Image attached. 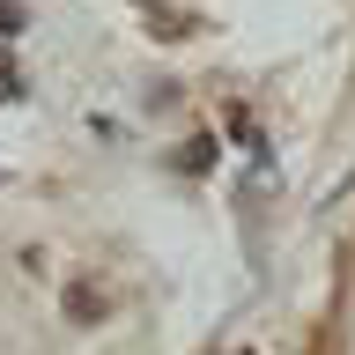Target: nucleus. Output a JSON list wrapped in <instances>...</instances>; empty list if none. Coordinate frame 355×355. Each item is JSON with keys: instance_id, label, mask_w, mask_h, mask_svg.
I'll return each mask as SVG.
<instances>
[{"instance_id": "obj_1", "label": "nucleus", "mask_w": 355, "mask_h": 355, "mask_svg": "<svg viewBox=\"0 0 355 355\" xmlns=\"http://www.w3.org/2000/svg\"><path fill=\"white\" fill-rule=\"evenodd\" d=\"M230 141H244V148H259V126H252V111H230Z\"/></svg>"}, {"instance_id": "obj_2", "label": "nucleus", "mask_w": 355, "mask_h": 355, "mask_svg": "<svg viewBox=\"0 0 355 355\" xmlns=\"http://www.w3.org/2000/svg\"><path fill=\"white\" fill-rule=\"evenodd\" d=\"M178 163H185V171H207V163H215V141H185V155H178Z\"/></svg>"}, {"instance_id": "obj_3", "label": "nucleus", "mask_w": 355, "mask_h": 355, "mask_svg": "<svg viewBox=\"0 0 355 355\" xmlns=\"http://www.w3.org/2000/svg\"><path fill=\"white\" fill-rule=\"evenodd\" d=\"M15 96H22V67L0 60V104H15Z\"/></svg>"}, {"instance_id": "obj_4", "label": "nucleus", "mask_w": 355, "mask_h": 355, "mask_svg": "<svg viewBox=\"0 0 355 355\" xmlns=\"http://www.w3.org/2000/svg\"><path fill=\"white\" fill-rule=\"evenodd\" d=\"M22 22H30V15H22V0H0V30H22Z\"/></svg>"}, {"instance_id": "obj_5", "label": "nucleus", "mask_w": 355, "mask_h": 355, "mask_svg": "<svg viewBox=\"0 0 355 355\" xmlns=\"http://www.w3.org/2000/svg\"><path fill=\"white\" fill-rule=\"evenodd\" d=\"M311 355H333V333H318V340H311Z\"/></svg>"}]
</instances>
